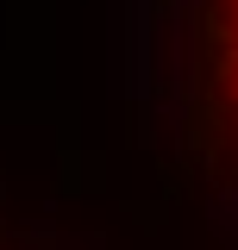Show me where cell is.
Segmentation results:
<instances>
[{
  "mask_svg": "<svg viewBox=\"0 0 238 250\" xmlns=\"http://www.w3.org/2000/svg\"><path fill=\"white\" fill-rule=\"evenodd\" d=\"M188 119L201 131L207 163L238 194V0L194 6V100Z\"/></svg>",
  "mask_w": 238,
  "mask_h": 250,
  "instance_id": "1",
  "label": "cell"
},
{
  "mask_svg": "<svg viewBox=\"0 0 238 250\" xmlns=\"http://www.w3.org/2000/svg\"><path fill=\"white\" fill-rule=\"evenodd\" d=\"M0 250H25V244H13V238H6V231H0Z\"/></svg>",
  "mask_w": 238,
  "mask_h": 250,
  "instance_id": "2",
  "label": "cell"
}]
</instances>
